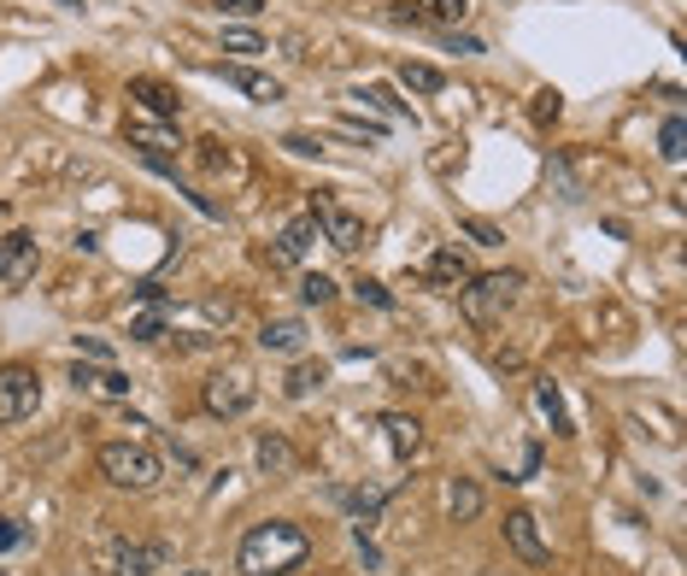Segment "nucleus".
<instances>
[{"label": "nucleus", "mask_w": 687, "mask_h": 576, "mask_svg": "<svg viewBox=\"0 0 687 576\" xmlns=\"http://www.w3.org/2000/svg\"><path fill=\"white\" fill-rule=\"evenodd\" d=\"M312 559V536L288 517H271V524H253L236 547V571L241 576H295Z\"/></svg>", "instance_id": "nucleus-1"}, {"label": "nucleus", "mask_w": 687, "mask_h": 576, "mask_svg": "<svg viewBox=\"0 0 687 576\" xmlns=\"http://www.w3.org/2000/svg\"><path fill=\"white\" fill-rule=\"evenodd\" d=\"M517 295H523V271H488V277H471L459 288V312L471 324H500L511 306H517Z\"/></svg>", "instance_id": "nucleus-2"}, {"label": "nucleus", "mask_w": 687, "mask_h": 576, "mask_svg": "<svg viewBox=\"0 0 687 576\" xmlns=\"http://www.w3.org/2000/svg\"><path fill=\"white\" fill-rule=\"evenodd\" d=\"M100 477L112 488H129V494H148V488H159V477H165V465H159V453L141 448V441H107V448H100Z\"/></svg>", "instance_id": "nucleus-3"}, {"label": "nucleus", "mask_w": 687, "mask_h": 576, "mask_svg": "<svg viewBox=\"0 0 687 576\" xmlns=\"http://www.w3.org/2000/svg\"><path fill=\"white\" fill-rule=\"evenodd\" d=\"M171 559L165 541H129V536H100L95 541V565L107 576H153Z\"/></svg>", "instance_id": "nucleus-4"}, {"label": "nucleus", "mask_w": 687, "mask_h": 576, "mask_svg": "<svg viewBox=\"0 0 687 576\" xmlns=\"http://www.w3.org/2000/svg\"><path fill=\"white\" fill-rule=\"evenodd\" d=\"M41 412V377L36 365H0V424H24Z\"/></svg>", "instance_id": "nucleus-5"}, {"label": "nucleus", "mask_w": 687, "mask_h": 576, "mask_svg": "<svg viewBox=\"0 0 687 576\" xmlns=\"http://www.w3.org/2000/svg\"><path fill=\"white\" fill-rule=\"evenodd\" d=\"M253 400H259V388H253L247 371H217V377L200 383V406H207L212 417H241Z\"/></svg>", "instance_id": "nucleus-6"}, {"label": "nucleus", "mask_w": 687, "mask_h": 576, "mask_svg": "<svg viewBox=\"0 0 687 576\" xmlns=\"http://www.w3.org/2000/svg\"><path fill=\"white\" fill-rule=\"evenodd\" d=\"M36 265H41V248H36L30 229H12V236H0V283H7V288H24V283L36 277Z\"/></svg>", "instance_id": "nucleus-7"}, {"label": "nucleus", "mask_w": 687, "mask_h": 576, "mask_svg": "<svg viewBox=\"0 0 687 576\" xmlns=\"http://www.w3.org/2000/svg\"><path fill=\"white\" fill-rule=\"evenodd\" d=\"M312 218H317V229H324V241L329 248H341V253H353L359 241H364V218H353V212H341L335 200L317 189L312 195Z\"/></svg>", "instance_id": "nucleus-8"}, {"label": "nucleus", "mask_w": 687, "mask_h": 576, "mask_svg": "<svg viewBox=\"0 0 687 576\" xmlns=\"http://www.w3.org/2000/svg\"><path fill=\"white\" fill-rule=\"evenodd\" d=\"M505 547L523 559V565H547V559H552V547H547V536H540L535 512H511L505 517Z\"/></svg>", "instance_id": "nucleus-9"}, {"label": "nucleus", "mask_w": 687, "mask_h": 576, "mask_svg": "<svg viewBox=\"0 0 687 576\" xmlns=\"http://www.w3.org/2000/svg\"><path fill=\"white\" fill-rule=\"evenodd\" d=\"M312 241H324V229H317L312 212H300L295 224H283V236H276V248H271V265H300V259L312 253Z\"/></svg>", "instance_id": "nucleus-10"}, {"label": "nucleus", "mask_w": 687, "mask_h": 576, "mask_svg": "<svg viewBox=\"0 0 687 576\" xmlns=\"http://www.w3.org/2000/svg\"><path fill=\"white\" fill-rule=\"evenodd\" d=\"M423 283L429 288H464L471 283V253L464 248H435L423 259Z\"/></svg>", "instance_id": "nucleus-11"}, {"label": "nucleus", "mask_w": 687, "mask_h": 576, "mask_svg": "<svg viewBox=\"0 0 687 576\" xmlns=\"http://www.w3.org/2000/svg\"><path fill=\"white\" fill-rule=\"evenodd\" d=\"M124 136H129V148H141V160H171L177 165V153H183V136H171L165 124H124Z\"/></svg>", "instance_id": "nucleus-12"}, {"label": "nucleus", "mask_w": 687, "mask_h": 576, "mask_svg": "<svg viewBox=\"0 0 687 576\" xmlns=\"http://www.w3.org/2000/svg\"><path fill=\"white\" fill-rule=\"evenodd\" d=\"M129 95L141 100V107L153 112L159 124H177V112H183V95L171 89V83H159V77H129Z\"/></svg>", "instance_id": "nucleus-13"}, {"label": "nucleus", "mask_w": 687, "mask_h": 576, "mask_svg": "<svg viewBox=\"0 0 687 576\" xmlns=\"http://www.w3.org/2000/svg\"><path fill=\"white\" fill-rule=\"evenodd\" d=\"M383 436H388V453L400 459V465L423 453V424L417 417H405V412H383Z\"/></svg>", "instance_id": "nucleus-14"}, {"label": "nucleus", "mask_w": 687, "mask_h": 576, "mask_svg": "<svg viewBox=\"0 0 687 576\" xmlns=\"http://www.w3.org/2000/svg\"><path fill=\"white\" fill-rule=\"evenodd\" d=\"M217 77H224L229 89H241L247 100H259V107L283 100V83H276V77H265V71H247V65H217Z\"/></svg>", "instance_id": "nucleus-15"}, {"label": "nucleus", "mask_w": 687, "mask_h": 576, "mask_svg": "<svg viewBox=\"0 0 687 576\" xmlns=\"http://www.w3.org/2000/svg\"><path fill=\"white\" fill-rule=\"evenodd\" d=\"M253 465H259V477H288V471H295V448H288L276 429H265V436L253 441Z\"/></svg>", "instance_id": "nucleus-16"}, {"label": "nucleus", "mask_w": 687, "mask_h": 576, "mask_svg": "<svg viewBox=\"0 0 687 576\" xmlns=\"http://www.w3.org/2000/svg\"><path fill=\"white\" fill-rule=\"evenodd\" d=\"M259 348L295 359V353L305 348V324H300V318H265V329H259Z\"/></svg>", "instance_id": "nucleus-17"}, {"label": "nucleus", "mask_w": 687, "mask_h": 576, "mask_svg": "<svg viewBox=\"0 0 687 576\" xmlns=\"http://www.w3.org/2000/svg\"><path fill=\"white\" fill-rule=\"evenodd\" d=\"M447 517L452 524H476L482 517V488L471 477H447Z\"/></svg>", "instance_id": "nucleus-18"}, {"label": "nucleus", "mask_w": 687, "mask_h": 576, "mask_svg": "<svg viewBox=\"0 0 687 576\" xmlns=\"http://www.w3.org/2000/svg\"><path fill=\"white\" fill-rule=\"evenodd\" d=\"M535 406L552 424V436H576V424H570V412H564V400H559V383H552V377L535 383Z\"/></svg>", "instance_id": "nucleus-19"}, {"label": "nucleus", "mask_w": 687, "mask_h": 576, "mask_svg": "<svg viewBox=\"0 0 687 576\" xmlns=\"http://www.w3.org/2000/svg\"><path fill=\"white\" fill-rule=\"evenodd\" d=\"M324 383H329V365H324V359H300V365L288 371L283 395H288V400H305L312 388H324Z\"/></svg>", "instance_id": "nucleus-20"}, {"label": "nucleus", "mask_w": 687, "mask_h": 576, "mask_svg": "<svg viewBox=\"0 0 687 576\" xmlns=\"http://www.w3.org/2000/svg\"><path fill=\"white\" fill-rule=\"evenodd\" d=\"M400 83H405L412 95H441V89H447L441 71H435V65H417V60H405V65H400Z\"/></svg>", "instance_id": "nucleus-21"}, {"label": "nucleus", "mask_w": 687, "mask_h": 576, "mask_svg": "<svg viewBox=\"0 0 687 576\" xmlns=\"http://www.w3.org/2000/svg\"><path fill=\"white\" fill-rule=\"evenodd\" d=\"M658 153H664L670 165L687 160V118L676 112V118H664V129H658Z\"/></svg>", "instance_id": "nucleus-22"}, {"label": "nucleus", "mask_w": 687, "mask_h": 576, "mask_svg": "<svg viewBox=\"0 0 687 576\" xmlns=\"http://www.w3.org/2000/svg\"><path fill=\"white\" fill-rule=\"evenodd\" d=\"M353 100H371V107L388 112V118H405V100H394L388 83H364V89H353Z\"/></svg>", "instance_id": "nucleus-23"}, {"label": "nucleus", "mask_w": 687, "mask_h": 576, "mask_svg": "<svg viewBox=\"0 0 687 576\" xmlns=\"http://www.w3.org/2000/svg\"><path fill=\"white\" fill-rule=\"evenodd\" d=\"M464 12H471V0H423V18H435V24H459Z\"/></svg>", "instance_id": "nucleus-24"}, {"label": "nucleus", "mask_w": 687, "mask_h": 576, "mask_svg": "<svg viewBox=\"0 0 687 576\" xmlns=\"http://www.w3.org/2000/svg\"><path fill=\"white\" fill-rule=\"evenodd\" d=\"M300 295H305V306H329V300H335V283L324 277V271H312V277L300 283Z\"/></svg>", "instance_id": "nucleus-25"}, {"label": "nucleus", "mask_w": 687, "mask_h": 576, "mask_svg": "<svg viewBox=\"0 0 687 576\" xmlns=\"http://www.w3.org/2000/svg\"><path fill=\"white\" fill-rule=\"evenodd\" d=\"M159 336H165V312H141V318L136 324H129V341H159Z\"/></svg>", "instance_id": "nucleus-26"}, {"label": "nucleus", "mask_w": 687, "mask_h": 576, "mask_svg": "<svg viewBox=\"0 0 687 576\" xmlns=\"http://www.w3.org/2000/svg\"><path fill=\"white\" fill-rule=\"evenodd\" d=\"M353 295L364 300V306H376V312H394V295H388L383 283H371V277H359V283H353Z\"/></svg>", "instance_id": "nucleus-27"}, {"label": "nucleus", "mask_w": 687, "mask_h": 576, "mask_svg": "<svg viewBox=\"0 0 687 576\" xmlns=\"http://www.w3.org/2000/svg\"><path fill=\"white\" fill-rule=\"evenodd\" d=\"M224 53H265V36L259 30H224Z\"/></svg>", "instance_id": "nucleus-28"}, {"label": "nucleus", "mask_w": 687, "mask_h": 576, "mask_svg": "<svg viewBox=\"0 0 687 576\" xmlns=\"http://www.w3.org/2000/svg\"><path fill=\"white\" fill-rule=\"evenodd\" d=\"M459 229H464V236H471V241H476V248H500V241H505V236H500V229H494V224H482V218H464Z\"/></svg>", "instance_id": "nucleus-29"}, {"label": "nucleus", "mask_w": 687, "mask_h": 576, "mask_svg": "<svg viewBox=\"0 0 687 576\" xmlns=\"http://www.w3.org/2000/svg\"><path fill=\"white\" fill-rule=\"evenodd\" d=\"M564 112V100H559V89H540L535 95V124H552Z\"/></svg>", "instance_id": "nucleus-30"}, {"label": "nucleus", "mask_w": 687, "mask_h": 576, "mask_svg": "<svg viewBox=\"0 0 687 576\" xmlns=\"http://www.w3.org/2000/svg\"><path fill=\"white\" fill-rule=\"evenodd\" d=\"M217 12H229V18H259L265 12V0H212Z\"/></svg>", "instance_id": "nucleus-31"}, {"label": "nucleus", "mask_w": 687, "mask_h": 576, "mask_svg": "<svg viewBox=\"0 0 687 576\" xmlns=\"http://www.w3.org/2000/svg\"><path fill=\"white\" fill-rule=\"evenodd\" d=\"M12 547H24V524L18 517H0V553H12Z\"/></svg>", "instance_id": "nucleus-32"}, {"label": "nucleus", "mask_w": 687, "mask_h": 576, "mask_svg": "<svg viewBox=\"0 0 687 576\" xmlns=\"http://www.w3.org/2000/svg\"><path fill=\"white\" fill-rule=\"evenodd\" d=\"M95 388H107V395H129V377H124V371H100Z\"/></svg>", "instance_id": "nucleus-33"}, {"label": "nucleus", "mask_w": 687, "mask_h": 576, "mask_svg": "<svg viewBox=\"0 0 687 576\" xmlns=\"http://www.w3.org/2000/svg\"><path fill=\"white\" fill-rule=\"evenodd\" d=\"M283 148H288V153H305V160H312V153H324V141H312V136H288Z\"/></svg>", "instance_id": "nucleus-34"}, {"label": "nucleus", "mask_w": 687, "mask_h": 576, "mask_svg": "<svg viewBox=\"0 0 687 576\" xmlns=\"http://www.w3.org/2000/svg\"><path fill=\"white\" fill-rule=\"evenodd\" d=\"M77 353H89V359H112V348L100 336H77Z\"/></svg>", "instance_id": "nucleus-35"}, {"label": "nucleus", "mask_w": 687, "mask_h": 576, "mask_svg": "<svg viewBox=\"0 0 687 576\" xmlns=\"http://www.w3.org/2000/svg\"><path fill=\"white\" fill-rule=\"evenodd\" d=\"M95 377H100V371H95V365H83V359L71 365V383H77V388H95Z\"/></svg>", "instance_id": "nucleus-36"}, {"label": "nucleus", "mask_w": 687, "mask_h": 576, "mask_svg": "<svg viewBox=\"0 0 687 576\" xmlns=\"http://www.w3.org/2000/svg\"><path fill=\"white\" fill-rule=\"evenodd\" d=\"M447 53H482L476 36H447Z\"/></svg>", "instance_id": "nucleus-37"}, {"label": "nucleus", "mask_w": 687, "mask_h": 576, "mask_svg": "<svg viewBox=\"0 0 687 576\" xmlns=\"http://www.w3.org/2000/svg\"><path fill=\"white\" fill-rule=\"evenodd\" d=\"M136 295H141V300H148V306H165V288H159V283H141V288H136Z\"/></svg>", "instance_id": "nucleus-38"}, {"label": "nucleus", "mask_w": 687, "mask_h": 576, "mask_svg": "<svg viewBox=\"0 0 687 576\" xmlns=\"http://www.w3.org/2000/svg\"><path fill=\"white\" fill-rule=\"evenodd\" d=\"M183 576H212V571H183Z\"/></svg>", "instance_id": "nucleus-39"}, {"label": "nucleus", "mask_w": 687, "mask_h": 576, "mask_svg": "<svg viewBox=\"0 0 687 576\" xmlns=\"http://www.w3.org/2000/svg\"><path fill=\"white\" fill-rule=\"evenodd\" d=\"M65 7H83V0H65Z\"/></svg>", "instance_id": "nucleus-40"}, {"label": "nucleus", "mask_w": 687, "mask_h": 576, "mask_svg": "<svg viewBox=\"0 0 687 576\" xmlns=\"http://www.w3.org/2000/svg\"><path fill=\"white\" fill-rule=\"evenodd\" d=\"M0 576H7V571H0Z\"/></svg>", "instance_id": "nucleus-41"}]
</instances>
